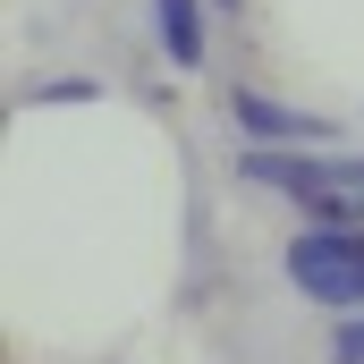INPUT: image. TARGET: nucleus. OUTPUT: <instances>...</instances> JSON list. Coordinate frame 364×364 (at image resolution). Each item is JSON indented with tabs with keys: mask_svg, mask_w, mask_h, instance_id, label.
Masks as SVG:
<instances>
[{
	"mask_svg": "<svg viewBox=\"0 0 364 364\" xmlns=\"http://www.w3.org/2000/svg\"><path fill=\"white\" fill-rule=\"evenodd\" d=\"M220 9H237V0H220Z\"/></svg>",
	"mask_w": 364,
	"mask_h": 364,
	"instance_id": "obj_6",
	"label": "nucleus"
},
{
	"mask_svg": "<svg viewBox=\"0 0 364 364\" xmlns=\"http://www.w3.org/2000/svg\"><path fill=\"white\" fill-rule=\"evenodd\" d=\"M229 119H237L246 144H272V153H305V144H331L339 136L331 119L288 110V102H272V93H255V85H229Z\"/></svg>",
	"mask_w": 364,
	"mask_h": 364,
	"instance_id": "obj_2",
	"label": "nucleus"
},
{
	"mask_svg": "<svg viewBox=\"0 0 364 364\" xmlns=\"http://www.w3.org/2000/svg\"><path fill=\"white\" fill-rule=\"evenodd\" d=\"M288 288H305L314 305H339V314H364V229L331 220V229H305L288 255H279Z\"/></svg>",
	"mask_w": 364,
	"mask_h": 364,
	"instance_id": "obj_1",
	"label": "nucleus"
},
{
	"mask_svg": "<svg viewBox=\"0 0 364 364\" xmlns=\"http://www.w3.org/2000/svg\"><path fill=\"white\" fill-rule=\"evenodd\" d=\"M93 93H102L93 77H51V85H34L26 102H93Z\"/></svg>",
	"mask_w": 364,
	"mask_h": 364,
	"instance_id": "obj_4",
	"label": "nucleus"
},
{
	"mask_svg": "<svg viewBox=\"0 0 364 364\" xmlns=\"http://www.w3.org/2000/svg\"><path fill=\"white\" fill-rule=\"evenodd\" d=\"M153 26L178 68H203V0H153Z\"/></svg>",
	"mask_w": 364,
	"mask_h": 364,
	"instance_id": "obj_3",
	"label": "nucleus"
},
{
	"mask_svg": "<svg viewBox=\"0 0 364 364\" xmlns=\"http://www.w3.org/2000/svg\"><path fill=\"white\" fill-rule=\"evenodd\" d=\"M331 364H364V322H339V339H331Z\"/></svg>",
	"mask_w": 364,
	"mask_h": 364,
	"instance_id": "obj_5",
	"label": "nucleus"
}]
</instances>
